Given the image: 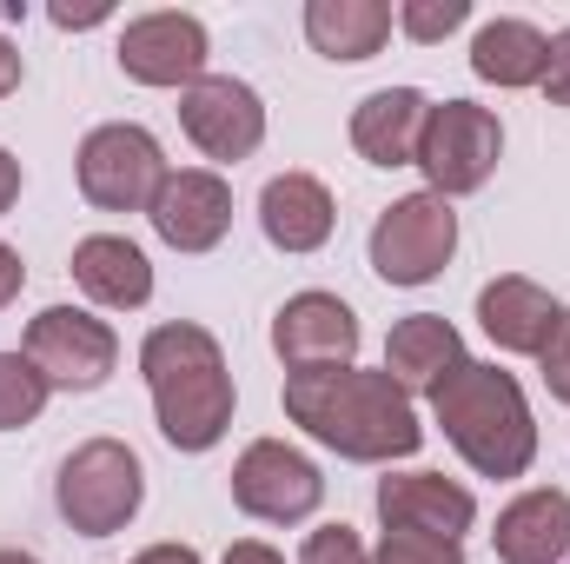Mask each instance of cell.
<instances>
[{
  "label": "cell",
  "mask_w": 570,
  "mask_h": 564,
  "mask_svg": "<svg viewBox=\"0 0 570 564\" xmlns=\"http://www.w3.org/2000/svg\"><path fill=\"white\" fill-rule=\"evenodd\" d=\"M285 419L305 425L352 465H392L425 445L412 392L379 366H332V372H285Z\"/></svg>",
  "instance_id": "cell-1"
},
{
  "label": "cell",
  "mask_w": 570,
  "mask_h": 564,
  "mask_svg": "<svg viewBox=\"0 0 570 564\" xmlns=\"http://www.w3.org/2000/svg\"><path fill=\"white\" fill-rule=\"evenodd\" d=\"M140 372L153 386V419L173 451H213L233 425V372L206 325L173 319L153 325L140 346Z\"/></svg>",
  "instance_id": "cell-2"
},
{
  "label": "cell",
  "mask_w": 570,
  "mask_h": 564,
  "mask_svg": "<svg viewBox=\"0 0 570 564\" xmlns=\"http://www.w3.org/2000/svg\"><path fill=\"white\" fill-rule=\"evenodd\" d=\"M444 438L458 445V458L484 478H524L531 458H538V425L524 406V386L498 366H478V359H458L438 386L425 392Z\"/></svg>",
  "instance_id": "cell-3"
},
{
  "label": "cell",
  "mask_w": 570,
  "mask_h": 564,
  "mask_svg": "<svg viewBox=\"0 0 570 564\" xmlns=\"http://www.w3.org/2000/svg\"><path fill=\"white\" fill-rule=\"evenodd\" d=\"M146 498V465L134 458V445L120 438H87L60 458V478H53V505L60 518L80 532V538H114L134 525Z\"/></svg>",
  "instance_id": "cell-4"
},
{
  "label": "cell",
  "mask_w": 570,
  "mask_h": 564,
  "mask_svg": "<svg viewBox=\"0 0 570 564\" xmlns=\"http://www.w3.org/2000/svg\"><path fill=\"white\" fill-rule=\"evenodd\" d=\"M498 153H504V127H498L491 107L444 100V107L425 114V134H419V159L412 166H425L438 200H458V193H478L498 173Z\"/></svg>",
  "instance_id": "cell-5"
},
{
  "label": "cell",
  "mask_w": 570,
  "mask_h": 564,
  "mask_svg": "<svg viewBox=\"0 0 570 564\" xmlns=\"http://www.w3.org/2000/svg\"><path fill=\"white\" fill-rule=\"evenodd\" d=\"M458 253V213L438 193H412L392 200L372 226V273L385 285H425L451 266Z\"/></svg>",
  "instance_id": "cell-6"
},
{
  "label": "cell",
  "mask_w": 570,
  "mask_h": 564,
  "mask_svg": "<svg viewBox=\"0 0 570 564\" xmlns=\"http://www.w3.org/2000/svg\"><path fill=\"white\" fill-rule=\"evenodd\" d=\"M159 186H166V153H159V140L146 127L114 120V127H94L80 140V193H87V206L146 213Z\"/></svg>",
  "instance_id": "cell-7"
},
{
  "label": "cell",
  "mask_w": 570,
  "mask_h": 564,
  "mask_svg": "<svg viewBox=\"0 0 570 564\" xmlns=\"http://www.w3.org/2000/svg\"><path fill=\"white\" fill-rule=\"evenodd\" d=\"M27 359L33 372L53 386V392H94L114 379L120 366V339L107 319L80 312V305H47L33 325H27Z\"/></svg>",
  "instance_id": "cell-8"
},
{
  "label": "cell",
  "mask_w": 570,
  "mask_h": 564,
  "mask_svg": "<svg viewBox=\"0 0 570 564\" xmlns=\"http://www.w3.org/2000/svg\"><path fill=\"white\" fill-rule=\"evenodd\" d=\"M325 498V478L305 451H292L285 438H253L233 465V505L259 525H298L312 518Z\"/></svg>",
  "instance_id": "cell-9"
},
{
  "label": "cell",
  "mask_w": 570,
  "mask_h": 564,
  "mask_svg": "<svg viewBox=\"0 0 570 564\" xmlns=\"http://www.w3.org/2000/svg\"><path fill=\"white\" fill-rule=\"evenodd\" d=\"M179 127L206 159L233 166V159H253L259 140H266V100L233 74H206L199 87L179 94Z\"/></svg>",
  "instance_id": "cell-10"
},
{
  "label": "cell",
  "mask_w": 570,
  "mask_h": 564,
  "mask_svg": "<svg viewBox=\"0 0 570 564\" xmlns=\"http://www.w3.org/2000/svg\"><path fill=\"white\" fill-rule=\"evenodd\" d=\"M273 352L285 372H332L358 359V312L338 292H292L273 319Z\"/></svg>",
  "instance_id": "cell-11"
},
{
  "label": "cell",
  "mask_w": 570,
  "mask_h": 564,
  "mask_svg": "<svg viewBox=\"0 0 570 564\" xmlns=\"http://www.w3.org/2000/svg\"><path fill=\"white\" fill-rule=\"evenodd\" d=\"M206 54V27L193 13H140L120 33V74L140 87H199Z\"/></svg>",
  "instance_id": "cell-12"
},
{
  "label": "cell",
  "mask_w": 570,
  "mask_h": 564,
  "mask_svg": "<svg viewBox=\"0 0 570 564\" xmlns=\"http://www.w3.org/2000/svg\"><path fill=\"white\" fill-rule=\"evenodd\" d=\"M153 233L173 246V253H213L233 226V186L206 166H186V173H166V186L153 193L146 206Z\"/></svg>",
  "instance_id": "cell-13"
},
{
  "label": "cell",
  "mask_w": 570,
  "mask_h": 564,
  "mask_svg": "<svg viewBox=\"0 0 570 564\" xmlns=\"http://www.w3.org/2000/svg\"><path fill=\"white\" fill-rule=\"evenodd\" d=\"M379 518H385V532L458 545L478 518V498L464 485H451L444 471H392V478H379Z\"/></svg>",
  "instance_id": "cell-14"
},
{
  "label": "cell",
  "mask_w": 570,
  "mask_h": 564,
  "mask_svg": "<svg viewBox=\"0 0 570 564\" xmlns=\"http://www.w3.org/2000/svg\"><path fill=\"white\" fill-rule=\"evenodd\" d=\"M478 325L491 332L498 352H531V359H544L551 339L570 325V312L538 280L504 273V280H491L484 292H478Z\"/></svg>",
  "instance_id": "cell-15"
},
{
  "label": "cell",
  "mask_w": 570,
  "mask_h": 564,
  "mask_svg": "<svg viewBox=\"0 0 570 564\" xmlns=\"http://www.w3.org/2000/svg\"><path fill=\"white\" fill-rule=\"evenodd\" d=\"M491 545H498L504 564H564L570 558V492L538 485V492L511 498V505L498 512Z\"/></svg>",
  "instance_id": "cell-16"
},
{
  "label": "cell",
  "mask_w": 570,
  "mask_h": 564,
  "mask_svg": "<svg viewBox=\"0 0 570 564\" xmlns=\"http://www.w3.org/2000/svg\"><path fill=\"white\" fill-rule=\"evenodd\" d=\"M431 100L419 87H379L352 107V146L372 166H412L419 159V134H425Z\"/></svg>",
  "instance_id": "cell-17"
},
{
  "label": "cell",
  "mask_w": 570,
  "mask_h": 564,
  "mask_svg": "<svg viewBox=\"0 0 570 564\" xmlns=\"http://www.w3.org/2000/svg\"><path fill=\"white\" fill-rule=\"evenodd\" d=\"M259 226H266V240H273L279 253H318V246L332 240V226H338V206H332L325 179H312V173H279V179H266V193H259Z\"/></svg>",
  "instance_id": "cell-18"
},
{
  "label": "cell",
  "mask_w": 570,
  "mask_h": 564,
  "mask_svg": "<svg viewBox=\"0 0 570 564\" xmlns=\"http://www.w3.org/2000/svg\"><path fill=\"white\" fill-rule=\"evenodd\" d=\"M73 280L87 299H100V305H146L153 299V266H146V253L134 240H120V233H87L80 246H73Z\"/></svg>",
  "instance_id": "cell-19"
},
{
  "label": "cell",
  "mask_w": 570,
  "mask_h": 564,
  "mask_svg": "<svg viewBox=\"0 0 570 564\" xmlns=\"http://www.w3.org/2000/svg\"><path fill=\"white\" fill-rule=\"evenodd\" d=\"M458 359H464V339H458V325L438 319V312H412V319H399L392 339H385V372H392L405 392H431Z\"/></svg>",
  "instance_id": "cell-20"
},
{
  "label": "cell",
  "mask_w": 570,
  "mask_h": 564,
  "mask_svg": "<svg viewBox=\"0 0 570 564\" xmlns=\"http://www.w3.org/2000/svg\"><path fill=\"white\" fill-rule=\"evenodd\" d=\"M305 40L325 60H372L392 40V7L385 0H312L305 7Z\"/></svg>",
  "instance_id": "cell-21"
},
{
  "label": "cell",
  "mask_w": 570,
  "mask_h": 564,
  "mask_svg": "<svg viewBox=\"0 0 570 564\" xmlns=\"http://www.w3.org/2000/svg\"><path fill=\"white\" fill-rule=\"evenodd\" d=\"M551 60V33H538L531 20H484L471 40V74L491 87H538Z\"/></svg>",
  "instance_id": "cell-22"
},
{
  "label": "cell",
  "mask_w": 570,
  "mask_h": 564,
  "mask_svg": "<svg viewBox=\"0 0 570 564\" xmlns=\"http://www.w3.org/2000/svg\"><path fill=\"white\" fill-rule=\"evenodd\" d=\"M47 379L33 372V359L27 352H0V431H20V425H33L47 412Z\"/></svg>",
  "instance_id": "cell-23"
},
{
  "label": "cell",
  "mask_w": 570,
  "mask_h": 564,
  "mask_svg": "<svg viewBox=\"0 0 570 564\" xmlns=\"http://www.w3.org/2000/svg\"><path fill=\"white\" fill-rule=\"evenodd\" d=\"M464 20H471V7H464V0H405V7L392 13V27H405L419 47L444 40V33H458Z\"/></svg>",
  "instance_id": "cell-24"
},
{
  "label": "cell",
  "mask_w": 570,
  "mask_h": 564,
  "mask_svg": "<svg viewBox=\"0 0 570 564\" xmlns=\"http://www.w3.org/2000/svg\"><path fill=\"white\" fill-rule=\"evenodd\" d=\"M372 564H464L458 545L444 538H412V532H385V545L372 552Z\"/></svg>",
  "instance_id": "cell-25"
},
{
  "label": "cell",
  "mask_w": 570,
  "mask_h": 564,
  "mask_svg": "<svg viewBox=\"0 0 570 564\" xmlns=\"http://www.w3.org/2000/svg\"><path fill=\"white\" fill-rule=\"evenodd\" d=\"M298 564H372V558H365V545H358L352 525H318V532L305 538Z\"/></svg>",
  "instance_id": "cell-26"
},
{
  "label": "cell",
  "mask_w": 570,
  "mask_h": 564,
  "mask_svg": "<svg viewBox=\"0 0 570 564\" xmlns=\"http://www.w3.org/2000/svg\"><path fill=\"white\" fill-rule=\"evenodd\" d=\"M538 87L551 94V107H570V27L551 33V60H544V80Z\"/></svg>",
  "instance_id": "cell-27"
},
{
  "label": "cell",
  "mask_w": 570,
  "mask_h": 564,
  "mask_svg": "<svg viewBox=\"0 0 570 564\" xmlns=\"http://www.w3.org/2000/svg\"><path fill=\"white\" fill-rule=\"evenodd\" d=\"M544 386H551V399L570 406V325L551 339V352H544Z\"/></svg>",
  "instance_id": "cell-28"
},
{
  "label": "cell",
  "mask_w": 570,
  "mask_h": 564,
  "mask_svg": "<svg viewBox=\"0 0 570 564\" xmlns=\"http://www.w3.org/2000/svg\"><path fill=\"white\" fill-rule=\"evenodd\" d=\"M20 285H27L20 253H13V246H0V305H13V299H20Z\"/></svg>",
  "instance_id": "cell-29"
},
{
  "label": "cell",
  "mask_w": 570,
  "mask_h": 564,
  "mask_svg": "<svg viewBox=\"0 0 570 564\" xmlns=\"http://www.w3.org/2000/svg\"><path fill=\"white\" fill-rule=\"evenodd\" d=\"M219 564H285L273 545H259V538H239V545H226V558Z\"/></svg>",
  "instance_id": "cell-30"
},
{
  "label": "cell",
  "mask_w": 570,
  "mask_h": 564,
  "mask_svg": "<svg viewBox=\"0 0 570 564\" xmlns=\"http://www.w3.org/2000/svg\"><path fill=\"white\" fill-rule=\"evenodd\" d=\"M134 564H199V552L193 545H146Z\"/></svg>",
  "instance_id": "cell-31"
},
{
  "label": "cell",
  "mask_w": 570,
  "mask_h": 564,
  "mask_svg": "<svg viewBox=\"0 0 570 564\" xmlns=\"http://www.w3.org/2000/svg\"><path fill=\"white\" fill-rule=\"evenodd\" d=\"M20 80H27V67H20V54H13V40H0V100H7V94H13Z\"/></svg>",
  "instance_id": "cell-32"
},
{
  "label": "cell",
  "mask_w": 570,
  "mask_h": 564,
  "mask_svg": "<svg viewBox=\"0 0 570 564\" xmlns=\"http://www.w3.org/2000/svg\"><path fill=\"white\" fill-rule=\"evenodd\" d=\"M13 200H20V159H13V153L0 146V213H7Z\"/></svg>",
  "instance_id": "cell-33"
},
{
  "label": "cell",
  "mask_w": 570,
  "mask_h": 564,
  "mask_svg": "<svg viewBox=\"0 0 570 564\" xmlns=\"http://www.w3.org/2000/svg\"><path fill=\"white\" fill-rule=\"evenodd\" d=\"M94 20H107V7H53V27H94Z\"/></svg>",
  "instance_id": "cell-34"
},
{
  "label": "cell",
  "mask_w": 570,
  "mask_h": 564,
  "mask_svg": "<svg viewBox=\"0 0 570 564\" xmlns=\"http://www.w3.org/2000/svg\"><path fill=\"white\" fill-rule=\"evenodd\" d=\"M0 564H40V558H27V552H0Z\"/></svg>",
  "instance_id": "cell-35"
}]
</instances>
